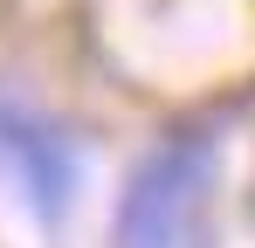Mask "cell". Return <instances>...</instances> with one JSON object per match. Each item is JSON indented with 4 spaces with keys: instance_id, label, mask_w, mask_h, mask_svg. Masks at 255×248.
Instances as JSON below:
<instances>
[{
    "instance_id": "cell-1",
    "label": "cell",
    "mask_w": 255,
    "mask_h": 248,
    "mask_svg": "<svg viewBox=\"0 0 255 248\" xmlns=\"http://www.w3.org/2000/svg\"><path fill=\"white\" fill-rule=\"evenodd\" d=\"M214 152L207 131H179L138 165L118 207V248H207Z\"/></svg>"
},
{
    "instance_id": "cell-2",
    "label": "cell",
    "mask_w": 255,
    "mask_h": 248,
    "mask_svg": "<svg viewBox=\"0 0 255 248\" xmlns=\"http://www.w3.org/2000/svg\"><path fill=\"white\" fill-rule=\"evenodd\" d=\"M0 152L14 159V172L28 179V193L55 214L62 193H69V179H76V165H69V145L48 131L35 111H21V104H7L0 97Z\"/></svg>"
}]
</instances>
